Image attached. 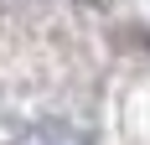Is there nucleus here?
Instances as JSON below:
<instances>
[{"mask_svg": "<svg viewBox=\"0 0 150 145\" xmlns=\"http://www.w3.org/2000/svg\"><path fill=\"white\" fill-rule=\"evenodd\" d=\"M21 145H83V135L73 124H62V119H42V124H31L21 135Z\"/></svg>", "mask_w": 150, "mask_h": 145, "instance_id": "nucleus-1", "label": "nucleus"}]
</instances>
